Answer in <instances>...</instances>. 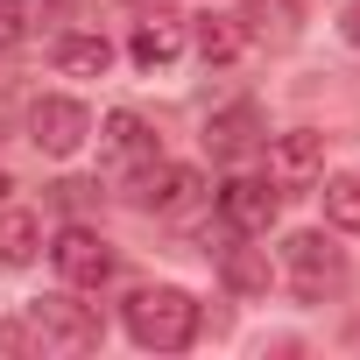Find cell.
Listing matches in <instances>:
<instances>
[{
	"label": "cell",
	"instance_id": "9",
	"mask_svg": "<svg viewBox=\"0 0 360 360\" xmlns=\"http://www.w3.org/2000/svg\"><path fill=\"white\" fill-rule=\"evenodd\" d=\"M262 141H269V134H262V106H255V99H233V106L205 113V155H212V162H248Z\"/></svg>",
	"mask_w": 360,
	"mask_h": 360
},
{
	"label": "cell",
	"instance_id": "6",
	"mask_svg": "<svg viewBox=\"0 0 360 360\" xmlns=\"http://www.w3.org/2000/svg\"><path fill=\"white\" fill-rule=\"evenodd\" d=\"M50 262H57V276H64L71 290H106V283H113V269H120L113 240H106V233H92V226H64V233L50 240Z\"/></svg>",
	"mask_w": 360,
	"mask_h": 360
},
{
	"label": "cell",
	"instance_id": "17",
	"mask_svg": "<svg viewBox=\"0 0 360 360\" xmlns=\"http://www.w3.org/2000/svg\"><path fill=\"white\" fill-rule=\"evenodd\" d=\"M318 198H325V219H332L339 233H360V169L318 176Z\"/></svg>",
	"mask_w": 360,
	"mask_h": 360
},
{
	"label": "cell",
	"instance_id": "5",
	"mask_svg": "<svg viewBox=\"0 0 360 360\" xmlns=\"http://www.w3.org/2000/svg\"><path fill=\"white\" fill-rule=\"evenodd\" d=\"M29 141H36L50 162H71V155L92 141V113H85V99H64V92L36 99V106H29Z\"/></svg>",
	"mask_w": 360,
	"mask_h": 360
},
{
	"label": "cell",
	"instance_id": "20",
	"mask_svg": "<svg viewBox=\"0 0 360 360\" xmlns=\"http://www.w3.org/2000/svg\"><path fill=\"white\" fill-rule=\"evenodd\" d=\"M339 36L360 50V0H346V8H339Z\"/></svg>",
	"mask_w": 360,
	"mask_h": 360
},
{
	"label": "cell",
	"instance_id": "21",
	"mask_svg": "<svg viewBox=\"0 0 360 360\" xmlns=\"http://www.w3.org/2000/svg\"><path fill=\"white\" fill-rule=\"evenodd\" d=\"M8 191H15V184H8V169H0V198H8Z\"/></svg>",
	"mask_w": 360,
	"mask_h": 360
},
{
	"label": "cell",
	"instance_id": "10",
	"mask_svg": "<svg viewBox=\"0 0 360 360\" xmlns=\"http://www.w3.org/2000/svg\"><path fill=\"white\" fill-rule=\"evenodd\" d=\"M198 191H205V176L184 169V162H148L134 184H127V198H134L141 212H191Z\"/></svg>",
	"mask_w": 360,
	"mask_h": 360
},
{
	"label": "cell",
	"instance_id": "12",
	"mask_svg": "<svg viewBox=\"0 0 360 360\" xmlns=\"http://www.w3.org/2000/svg\"><path fill=\"white\" fill-rule=\"evenodd\" d=\"M127 57H134L141 71L176 64V57H184V22H169V15H141V22H134V36H127Z\"/></svg>",
	"mask_w": 360,
	"mask_h": 360
},
{
	"label": "cell",
	"instance_id": "16",
	"mask_svg": "<svg viewBox=\"0 0 360 360\" xmlns=\"http://www.w3.org/2000/svg\"><path fill=\"white\" fill-rule=\"evenodd\" d=\"M191 43H198L205 64H233V57L248 50V36H240L233 15H198V22H191Z\"/></svg>",
	"mask_w": 360,
	"mask_h": 360
},
{
	"label": "cell",
	"instance_id": "8",
	"mask_svg": "<svg viewBox=\"0 0 360 360\" xmlns=\"http://www.w3.org/2000/svg\"><path fill=\"white\" fill-rule=\"evenodd\" d=\"M325 176V134L318 127H290V134H276L269 141V184L290 198V191H311Z\"/></svg>",
	"mask_w": 360,
	"mask_h": 360
},
{
	"label": "cell",
	"instance_id": "3",
	"mask_svg": "<svg viewBox=\"0 0 360 360\" xmlns=\"http://www.w3.org/2000/svg\"><path fill=\"white\" fill-rule=\"evenodd\" d=\"M22 325L36 332V346H43V353H92V346L106 339L99 311H92V304H78V297H36V304L22 311Z\"/></svg>",
	"mask_w": 360,
	"mask_h": 360
},
{
	"label": "cell",
	"instance_id": "11",
	"mask_svg": "<svg viewBox=\"0 0 360 360\" xmlns=\"http://www.w3.org/2000/svg\"><path fill=\"white\" fill-rule=\"evenodd\" d=\"M240 36L262 43V50H297L304 36V0H240Z\"/></svg>",
	"mask_w": 360,
	"mask_h": 360
},
{
	"label": "cell",
	"instance_id": "18",
	"mask_svg": "<svg viewBox=\"0 0 360 360\" xmlns=\"http://www.w3.org/2000/svg\"><path fill=\"white\" fill-rule=\"evenodd\" d=\"M29 43V0H0V50Z\"/></svg>",
	"mask_w": 360,
	"mask_h": 360
},
{
	"label": "cell",
	"instance_id": "4",
	"mask_svg": "<svg viewBox=\"0 0 360 360\" xmlns=\"http://www.w3.org/2000/svg\"><path fill=\"white\" fill-rule=\"evenodd\" d=\"M148 162H162V141L148 134V120H141V113H127V106H120V113H106V120H99V169L127 191Z\"/></svg>",
	"mask_w": 360,
	"mask_h": 360
},
{
	"label": "cell",
	"instance_id": "13",
	"mask_svg": "<svg viewBox=\"0 0 360 360\" xmlns=\"http://www.w3.org/2000/svg\"><path fill=\"white\" fill-rule=\"evenodd\" d=\"M36 248H43V219H36L29 205H8V198H0V269H29Z\"/></svg>",
	"mask_w": 360,
	"mask_h": 360
},
{
	"label": "cell",
	"instance_id": "2",
	"mask_svg": "<svg viewBox=\"0 0 360 360\" xmlns=\"http://www.w3.org/2000/svg\"><path fill=\"white\" fill-rule=\"evenodd\" d=\"M283 276H290V290L304 304H325V297L346 290V248H332L318 226H304V233L283 240Z\"/></svg>",
	"mask_w": 360,
	"mask_h": 360
},
{
	"label": "cell",
	"instance_id": "7",
	"mask_svg": "<svg viewBox=\"0 0 360 360\" xmlns=\"http://www.w3.org/2000/svg\"><path fill=\"white\" fill-rule=\"evenodd\" d=\"M276 212H283V191L269 184V176H226V184H219V219H226V233L262 240V233L276 226Z\"/></svg>",
	"mask_w": 360,
	"mask_h": 360
},
{
	"label": "cell",
	"instance_id": "15",
	"mask_svg": "<svg viewBox=\"0 0 360 360\" xmlns=\"http://www.w3.org/2000/svg\"><path fill=\"white\" fill-rule=\"evenodd\" d=\"M219 276H226L233 297H269V283H276V269H269L262 248H226L219 255Z\"/></svg>",
	"mask_w": 360,
	"mask_h": 360
},
{
	"label": "cell",
	"instance_id": "1",
	"mask_svg": "<svg viewBox=\"0 0 360 360\" xmlns=\"http://www.w3.org/2000/svg\"><path fill=\"white\" fill-rule=\"evenodd\" d=\"M120 325H127V339L148 346V353H184V346L198 339L205 311H198L191 290H176V283H141V290H127Z\"/></svg>",
	"mask_w": 360,
	"mask_h": 360
},
{
	"label": "cell",
	"instance_id": "19",
	"mask_svg": "<svg viewBox=\"0 0 360 360\" xmlns=\"http://www.w3.org/2000/svg\"><path fill=\"white\" fill-rule=\"evenodd\" d=\"M0 353H43L29 325H0Z\"/></svg>",
	"mask_w": 360,
	"mask_h": 360
},
{
	"label": "cell",
	"instance_id": "14",
	"mask_svg": "<svg viewBox=\"0 0 360 360\" xmlns=\"http://www.w3.org/2000/svg\"><path fill=\"white\" fill-rule=\"evenodd\" d=\"M50 57H57V71H64V78H99V71L113 64V43H106V36H92V29H71V36H57V50H50Z\"/></svg>",
	"mask_w": 360,
	"mask_h": 360
},
{
	"label": "cell",
	"instance_id": "22",
	"mask_svg": "<svg viewBox=\"0 0 360 360\" xmlns=\"http://www.w3.org/2000/svg\"><path fill=\"white\" fill-rule=\"evenodd\" d=\"M0 127H8V99H0Z\"/></svg>",
	"mask_w": 360,
	"mask_h": 360
}]
</instances>
